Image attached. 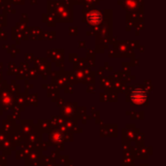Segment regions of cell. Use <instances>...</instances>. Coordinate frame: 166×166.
<instances>
[{
    "label": "cell",
    "mask_w": 166,
    "mask_h": 166,
    "mask_svg": "<svg viewBox=\"0 0 166 166\" xmlns=\"http://www.w3.org/2000/svg\"><path fill=\"white\" fill-rule=\"evenodd\" d=\"M88 21L90 22L91 24H100V21H102V15L99 12L93 11L89 13V15L88 16Z\"/></svg>",
    "instance_id": "6da1fadb"
}]
</instances>
